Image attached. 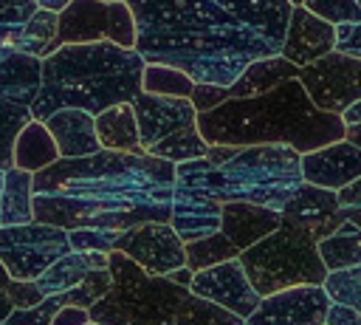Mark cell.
Masks as SVG:
<instances>
[{
  "mask_svg": "<svg viewBox=\"0 0 361 325\" xmlns=\"http://www.w3.org/2000/svg\"><path fill=\"white\" fill-rule=\"evenodd\" d=\"M192 274H195V271H192L189 266H180V268H172L166 277H169L172 283H178V285H186V288H189V283H192Z\"/></svg>",
  "mask_w": 361,
  "mask_h": 325,
  "instance_id": "obj_45",
  "label": "cell"
},
{
  "mask_svg": "<svg viewBox=\"0 0 361 325\" xmlns=\"http://www.w3.org/2000/svg\"><path fill=\"white\" fill-rule=\"evenodd\" d=\"M299 76V65L288 62L282 54H271V57H259L254 59L231 85H228V99H240V96H259L276 85H282L285 79H296Z\"/></svg>",
  "mask_w": 361,
  "mask_h": 325,
  "instance_id": "obj_23",
  "label": "cell"
},
{
  "mask_svg": "<svg viewBox=\"0 0 361 325\" xmlns=\"http://www.w3.org/2000/svg\"><path fill=\"white\" fill-rule=\"evenodd\" d=\"M237 260L243 263L259 297L305 283L322 285L327 277V266L319 254V240L288 220H282L271 235H265L254 246L243 249Z\"/></svg>",
  "mask_w": 361,
  "mask_h": 325,
  "instance_id": "obj_7",
  "label": "cell"
},
{
  "mask_svg": "<svg viewBox=\"0 0 361 325\" xmlns=\"http://www.w3.org/2000/svg\"><path fill=\"white\" fill-rule=\"evenodd\" d=\"M322 285H324L330 302H341V305H350V308L361 311V263L350 266V268L327 271Z\"/></svg>",
  "mask_w": 361,
  "mask_h": 325,
  "instance_id": "obj_33",
  "label": "cell"
},
{
  "mask_svg": "<svg viewBox=\"0 0 361 325\" xmlns=\"http://www.w3.org/2000/svg\"><path fill=\"white\" fill-rule=\"evenodd\" d=\"M56 42H116L135 48V20L127 0H71L59 11Z\"/></svg>",
  "mask_w": 361,
  "mask_h": 325,
  "instance_id": "obj_8",
  "label": "cell"
},
{
  "mask_svg": "<svg viewBox=\"0 0 361 325\" xmlns=\"http://www.w3.org/2000/svg\"><path fill=\"white\" fill-rule=\"evenodd\" d=\"M299 167H302V181L338 192L341 187L353 184L361 175V147H355L347 138H338L310 153H302Z\"/></svg>",
  "mask_w": 361,
  "mask_h": 325,
  "instance_id": "obj_15",
  "label": "cell"
},
{
  "mask_svg": "<svg viewBox=\"0 0 361 325\" xmlns=\"http://www.w3.org/2000/svg\"><path fill=\"white\" fill-rule=\"evenodd\" d=\"M324 325H361V311H355L350 305H341V302H330Z\"/></svg>",
  "mask_w": 361,
  "mask_h": 325,
  "instance_id": "obj_43",
  "label": "cell"
},
{
  "mask_svg": "<svg viewBox=\"0 0 361 325\" xmlns=\"http://www.w3.org/2000/svg\"><path fill=\"white\" fill-rule=\"evenodd\" d=\"M144 62L195 82L231 85L254 59L282 51L290 0H127Z\"/></svg>",
  "mask_w": 361,
  "mask_h": 325,
  "instance_id": "obj_1",
  "label": "cell"
},
{
  "mask_svg": "<svg viewBox=\"0 0 361 325\" xmlns=\"http://www.w3.org/2000/svg\"><path fill=\"white\" fill-rule=\"evenodd\" d=\"M220 206L214 198L197 195V192H186V189H175L172 192V215L169 223L172 229L180 235L183 243L206 237L212 232L220 229Z\"/></svg>",
  "mask_w": 361,
  "mask_h": 325,
  "instance_id": "obj_21",
  "label": "cell"
},
{
  "mask_svg": "<svg viewBox=\"0 0 361 325\" xmlns=\"http://www.w3.org/2000/svg\"><path fill=\"white\" fill-rule=\"evenodd\" d=\"M34 220L62 229L127 232L147 220H169L175 164L149 153L99 150L59 158L31 175Z\"/></svg>",
  "mask_w": 361,
  "mask_h": 325,
  "instance_id": "obj_2",
  "label": "cell"
},
{
  "mask_svg": "<svg viewBox=\"0 0 361 325\" xmlns=\"http://www.w3.org/2000/svg\"><path fill=\"white\" fill-rule=\"evenodd\" d=\"M3 172H6V170H0V192H3Z\"/></svg>",
  "mask_w": 361,
  "mask_h": 325,
  "instance_id": "obj_52",
  "label": "cell"
},
{
  "mask_svg": "<svg viewBox=\"0 0 361 325\" xmlns=\"http://www.w3.org/2000/svg\"><path fill=\"white\" fill-rule=\"evenodd\" d=\"M62 305H68L65 294H48V297H42V300H39L37 305H31V308H14L6 322H8V325H51L54 314H56Z\"/></svg>",
  "mask_w": 361,
  "mask_h": 325,
  "instance_id": "obj_36",
  "label": "cell"
},
{
  "mask_svg": "<svg viewBox=\"0 0 361 325\" xmlns=\"http://www.w3.org/2000/svg\"><path fill=\"white\" fill-rule=\"evenodd\" d=\"M8 280H11V277H8V271H6V266L0 263V288H6V285H8Z\"/></svg>",
  "mask_w": 361,
  "mask_h": 325,
  "instance_id": "obj_50",
  "label": "cell"
},
{
  "mask_svg": "<svg viewBox=\"0 0 361 325\" xmlns=\"http://www.w3.org/2000/svg\"><path fill=\"white\" fill-rule=\"evenodd\" d=\"M336 51L361 59V20L358 23L336 25Z\"/></svg>",
  "mask_w": 361,
  "mask_h": 325,
  "instance_id": "obj_42",
  "label": "cell"
},
{
  "mask_svg": "<svg viewBox=\"0 0 361 325\" xmlns=\"http://www.w3.org/2000/svg\"><path fill=\"white\" fill-rule=\"evenodd\" d=\"M341 119H344V124H358V122H361V99L353 102V105L341 113Z\"/></svg>",
  "mask_w": 361,
  "mask_h": 325,
  "instance_id": "obj_46",
  "label": "cell"
},
{
  "mask_svg": "<svg viewBox=\"0 0 361 325\" xmlns=\"http://www.w3.org/2000/svg\"><path fill=\"white\" fill-rule=\"evenodd\" d=\"M197 130L206 144H288L296 153H310L344 138L347 124L338 113L319 110L299 79H285L259 96L226 99L197 113Z\"/></svg>",
  "mask_w": 361,
  "mask_h": 325,
  "instance_id": "obj_3",
  "label": "cell"
},
{
  "mask_svg": "<svg viewBox=\"0 0 361 325\" xmlns=\"http://www.w3.org/2000/svg\"><path fill=\"white\" fill-rule=\"evenodd\" d=\"M226 99H228V88L226 85H212V82H195L192 96H189V102L195 105L197 113H206V110L217 107Z\"/></svg>",
  "mask_w": 361,
  "mask_h": 325,
  "instance_id": "obj_39",
  "label": "cell"
},
{
  "mask_svg": "<svg viewBox=\"0 0 361 325\" xmlns=\"http://www.w3.org/2000/svg\"><path fill=\"white\" fill-rule=\"evenodd\" d=\"M56 23H59V14L48 11V8H39L28 17V23L23 25L20 37H17V51H25V54H34V57H48L59 48L56 42Z\"/></svg>",
  "mask_w": 361,
  "mask_h": 325,
  "instance_id": "obj_28",
  "label": "cell"
},
{
  "mask_svg": "<svg viewBox=\"0 0 361 325\" xmlns=\"http://www.w3.org/2000/svg\"><path fill=\"white\" fill-rule=\"evenodd\" d=\"M175 325H245V319L240 314L189 291L175 311Z\"/></svg>",
  "mask_w": 361,
  "mask_h": 325,
  "instance_id": "obj_29",
  "label": "cell"
},
{
  "mask_svg": "<svg viewBox=\"0 0 361 325\" xmlns=\"http://www.w3.org/2000/svg\"><path fill=\"white\" fill-rule=\"evenodd\" d=\"M118 235H121V232H113V229H93V226L71 229V232H68L73 252H107V254L113 252Z\"/></svg>",
  "mask_w": 361,
  "mask_h": 325,
  "instance_id": "obj_38",
  "label": "cell"
},
{
  "mask_svg": "<svg viewBox=\"0 0 361 325\" xmlns=\"http://www.w3.org/2000/svg\"><path fill=\"white\" fill-rule=\"evenodd\" d=\"M336 195H338L341 218H344V220H350V223H355V226L361 229V175H358L353 184L341 187Z\"/></svg>",
  "mask_w": 361,
  "mask_h": 325,
  "instance_id": "obj_40",
  "label": "cell"
},
{
  "mask_svg": "<svg viewBox=\"0 0 361 325\" xmlns=\"http://www.w3.org/2000/svg\"><path fill=\"white\" fill-rule=\"evenodd\" d=\"M0 325H8V322H0Z\"/></svg>",
  "mask_w": 361,
  "mask_h": 325,
  "instance_id": "obj_55",
  "label": "cell"
},
{
  "mask_svg": "<svg viewBox=\"0 0 361 325\" xmlns=\"http://www.w3.org/2000/svg\"><path fill=\"white\" fill-rule=\"evenodd\" d=\"M6 294H8V300H11L14 308H31V305H37L45 297L39 291L37 280H8Z\"/></svg>",
  "mask_w": 361,
  "mask_h": 325,
  "instance_id": "obj_41",
  "label": "cell"
},
{
  "mask_svg": "<svg viewBox=\"0 0 361 325\" xmlns=\"http://www.w3.org/2000/svg\"><path fill=\"white\" fill-rule=\"evenodd\" d=\"M133 110L138 122V144L144 153L197 124V110L186 96H155L141 90L133 99Z\"/></svg>",
  "mask_w": 361,
  "mask_h": 325,
  "instance_id": "obj_13",
  "label": "cell"
},
{
  "mask_svg": "<svg viewBox=\"0 0 361 325\" xmlns=\"http://www.w3.org/2000/svg\"><path fill=\"white\" fill-rule=\"evenodd\" d=\"M118 252L133 257L147 274H169L172 268L186 266V249L180 235L172 229L169 220H147L138 223L116 237Z\"/></svg>",
  "mask_w": 361,
  "mask_h": 325,
  "instance_id": "obj_11",
  "label": "cell"
},
{
  "mask_svg": "<svg viewBox=\"0 0 361 325\" xmlns=\"http://www.w3.org/2000/svg\"><path fill=\"white\" fill-rule=\"evenodd\" d=\"M45 127L51 130L59 158H82L102 150L96 136V119L93 113L82 107H62L45 119Z\"/></svg>",
  "mask_w": 361,
  "mask_h": 325,
  "instance_id": "obj_19",
  "label": "cell"
},
{
  "mask_svg": "<svg viewBox=\"0 0 361 325\" xmlns=\"http://www.w3.org/2000/svg\"><path fill=\"white\" fill-rule=\"evenodd\" d=\"M37 11V0H0V48H14L23 25Z\"/></svg>",
  "mask_w": 361,
  "mask_h": 325,
  "instance_id": "obj_34",
  "label": "cell"
},
{
  "mask_svg": "<svg viewBox=\"0 0 361 325\" xmlns=\"http://www.w3.org/2000/svg\"><path fill=\"white\" fill-rule=\"evenodd\" d=\"M245 325H248V322H245Z\"/></svg>",
  "mask_w": 361,
  "mask_h": 325,
  "instance_id": "obj_57",
  "label": "cell"
},
{
  "mask_svg": "<svg viewBox=\"0 0 361 325\" xmlns=\"http://www.w3.org/2000/svg\"><path fill=\"white\" fill-rule=\"evenodd\" d=\"M189 291L240 314L243 319H248V314L259 305V294L251 285V280H248V274H245V268L237 257L195 271L192 283H189Z\"/></svg>",
  "mask_w": 361,
  "mask_h": 325,
  "instance_id": "obj_14",
  "label": "cell"
},
{
  "mask_svg": "<svg viewBox=\"0 0 361 325\" xmlns=\"http://www.w3.org/2000/svg\"><path fill=\"white\" fill-rule=\"evenodd\" d=\"M302 3H305V0H290V6H302Z\"/></svg>",
  "mask_w": 361,
  "mask_h": 325,
  "instance_id": "obj_51",
  "label": "cell"
},
{
  "mask_svg": "<svg viewBox=\"0 0 361 325\" xmlns=\"http://www.w3.org/2000/svg\"><path fill=\"white\" fill-rule=\"evenodd\" d=\"M96 119V136L104 150H124V153H144L138 144V122L133 102H118L113 107H104Z\"/></svg>",
  "mask_w": 361,
  "mask_h": 325,
  "instance_id": "obj_24",
  "label": "cell"
},
{
  "mask_svg": "<svg viewBox=\"0 0 361 325\" xmlns=\"http://www.w3.org/2000/svg\"><path fill=\"white\" fill-rule=\"evenodd\" d=\"M183 249H186V266H189L192 271L209 268V266H214V263H223V260H231V257L240 254V249H237L220 229L212 232V235H206V237H197V240L183 243Z\"/></svg>",
  "mask_w": 361,
  "mask_h": 325,
  "instance_id": "obj_31",
  "label": "cell"
},
{
  "mask_svg": "<svg viewBox=\"0 0 361 325\" xmlns=\"http://www.w3.org/2000/svg\"><path fill=\"white\" fill-rule=\"evenodd\" d=\"M333 48H336V25L322 20V17H316L305 6H293L279 54L288 62L302 68V65L330 54Z\"/></svg>",
  "mask_w": 361,
  "mask_h": 325,
  "instance_id": "obj_17",
  "label": "cell"
},
{
  "mask_svg": "<svg viewBox=\"0 0 361 325\" xmlns=\"http://www.w3.org/2000/svg\"><path fill=\"white\" fill-rule=\"evenodd\" d=\"M195 79L183 73L180 68L161 65V62H147L141 71V90L155 93V96H192Z\"/></svg>",
  "mask_w": 361,
  "mask_h": 325,
  "instance_id": "obj_30",
  "label": "cell"
},
{
  "mask_svg": "<svg viewBox=\"0 0 361 325\" xmlns=\"http://www.w3.org/2000/svg\"><path fill=\"white\" fill-rule=\"evenodd\" d=\"M144 57L116 42H68L42 59V88L31 105V119L45 122L62 107L102 113L141 93Z\"/></svg>",
  "mask_w": 361,
  "mask_h": 325,
  "instance_id": "obj_4",
  "label": "cell"
},
{
  "mask_svg": "<svg viewBox=\"0 0 361 325\" xmlns=\"http://www.w3.org/2000/svg\"><path fill=\"white\" fill-rule=\"evenodd\" d=\"M42 88V57L8 48L0 57V96L31 107Z\"/></svg>",
  "mask_w": 361,
  "mask_h": 325,
  "instance_id": "obj_20",
  "label": "cell"
},
{
  "mask_svg": "<svg viewBox=\"0 0 361 325\" xmlns=\"http://www.w3.org/2000/svg\"><path fill=\"white\" fill-rule=\"evenodd\" d=\"M302 6L307 11H313L316 17L333 23V25H344V23H358L361 20L358 0H305Z\"/></svg>",
  "mask_w": 361,
  "mask_h": 325,
  "instance_id": "obj_37",
  "label": "cell"
},
{
  "mask_svg": "<svg viewBox=\"0 0 361 325\" xmlns=\"http://www.w3.org/2000/svg\"><path fill=\"white\" fill-rule=\"evenodd\" d=\"M296 79L302 82L310 102L327 113L341 116L353 102L361 99V59L341 54L336 48L302 65Z\"/></svg>",
  "mask_w": 361,
  "mask_h": 325,
  "instance_id": "obj_10",
  "label": "cell"
},
{
  "mask_svg": "<svg viewBox=\"0 0 361 325\" xmlns=\"http://www.w3.org/2000/svg\"><path fill=\"white\" fill-rule=\"evenodd\" d=\"M28 170L8 167L3 172V192H0V226H20L34 220V189H31Z\"/></svg>",
  "mask_w": 361,
  "mask_h": 325,
  "instance_id": "obj_25",
  "label": "cell"
},
{
  "mask_svg": "<svg viewBox=\"0 0 361 325\" xmlns=\"http://www.w3.org/2000/svg\"><path fill=\"white\" fill-rule=\"evenodd\" d=\"M319 254H322V263L327 266V271L358 266L361 263V229L355 223L344 220L336 232H330L327 237L319 240Z\"/></svg>",
  "mask_w": 361,
  "mask_h": 325,
  "instance_id": "obj_27",
  "label": "cell"
},
{
  "mask_svg": "<svg viewBox=\"0 0 361 325\" xmlns=\"http://www.w3.org/2000/svg\"><path fill=\"white\" fill-rule=\"evenodd\" d=\"M330 297L324 285L305 283L279 288L259 297V305L248 314V325H324Z\"/></svg>",
  "mask_w": 361,
  "mask_h": 325,
  "instance_id": "obj_12",
  "label": "cell"
},
{
  "mask_svg": "<svg viewBox=\"0 0 361 325\" xmlns=\"http://www.w3.org/2000/svg\"><path fill=\"white\" fill-rule=\"evenodd\" d=\"M31 122V107L14 105L0 96V170L14 167V138Z\"/></svg>",
  "mask_w": 361,
  "mask_h": 325,
  "instance_id": "obj_32",
  "label": "cell"
},
{
  "mask_svg": "<svg viewBox=\"0 0 361 325\" xmlns=\"http://www.w3.org/2000/svg\"><path fill=\"white\" fill-rule=\"evenodd\" d=\"M87 322H90V314L82 305H62L51 319V325H87Z\"/></svg>",
  "mask_w": 361,
  "mask_h": 325,
  "instance_id": "obj_44",
  "label": "cell"
},
{
  "mask_svg": "<svg viewBox=\"0 0 361 325\" xmlns=\"http://www.w3.org/2000/svg\"><path fill=\"white\" fill-rule=\"evenodd\" d=\"M302 153L288 144H248L237 147L223 161L192 158L175 164V189L197 192L226 201H248L282 212L288 198L302 184Z\"/></svg>",
  "mask_w": 361,
  "mask_h": 325,
  "instance_id": "obj_5",
  "label": "cell"
},
{
  "mask_svg": "<svg viewBox=\"0 0 361 325\" xmlns=\"http://www.w3.org/2000/svg\"><path fill=\"white\" fill-rule=\"evenodd\" d=\"M11 311H14V305H11L8 294H6V288H0V322H6Z\"/></svg>",
  "mask_w": 361,
  "mask_h": 325,
  "instance_id": "obj_48",
  "label": "cell"
},
{
  "mask_svg": "<svg viewBox=\"0 0 361 325\" xmlns=\"http://www.w3.org/2000/svg\"><path fill=\"white\" fill-rule=\"evenodd\" d=\"M344 138H347V141H353L355 147H361V122H358V124H347Z\"/></svg>",
  "mask_w": 361,
  "mask_h": 325,
  "instance_id": "obj_49",
  "label": "cell"
},
{
  "mask_svg": "<svg viewBox=\"0 0 361 325\" xmlns=\"http://www.w3.org/2000/svg\"><path fill=\"white\" fill-rule=\"evenodd\" d=\"M282 223V215L276 209L248 203V201H226L220 206V232L243 252L271 235Z\"/></svg>",
  "mask_w": 361,
  "mask_h": 325,
  "instance_id": "obj_18",
  "label": "cell"
},
{
  "mask_svg": "<svg viewBox=\"0 0 361 325\" xmlns=\"http://www.w3.org/2000/svg\"><path fill=\"white\" fill-rule=\"evenodd\" d=\"M93 268H107V252H68L59 260H54L39 277L37 285L39 291L48 294H62L73 285H79L85 280V274H90Z\"/></svg>",
  "mask_w": 361,
  "mask_h": 325,
  "instance_id": "obj_22",
  "label": "cell"
},
{
  "mask_svg": "<svg viewBox=\"0 0 361 325\" xmlns=\"http://www.w3.org/2000/svg\"><path fill=\"white\" fill-rule=\"evenodd\" d=\"M358 6H361V0H358Z\"/></svg>",
  "mask_w": 361,
  "mask_h": 325,
  "instance_id": "obj_56",
  "label": "cell"
},
{
  "mask_svg": "<svg viewBox=\"0 0 361 325\" xmlns=\"http://www.w3.org/2000/svg\"><path fill=\"white\" fill-rule=\"evenodd\" d=\"M113 274L107 294L87 308L90 322L99 325H175V311L189 294L186 285L166 274H147L133 257L113 249L107 254Z\"/></svg>",
  "mask_w": 361,
  "mask_h": 325,
  "instance_id": "obj_6",
  "label": "cell"
},
{
  "mask_svg": "<svg viewBox=\"0 0 361 325\" xmlns=\"http://www.w3.org/2000/svg\"><path fill=\"white\" fill-rule=\"evenodd\" d=\"M54 161H59V150H56L51 130L45 127V122L31 119L14 138V167L39 172L42 167H48Z\"/></svg>",
  "mask_w": 361,
  "mask_h": 325,
  "instance_id": "obj_26",
  "label": "cell"
},
{
  "mask_svg": "<svg viewBox=\"0 0 361 325\" xmlns=\"http://www.w3.org/2000/svg\"><path fill=\"white\" fill-rule=\"evenodd\" d=\"M110 280H113L110 268H93L90 274H85V280H82L79 285H73V288H68V291H62V294H65L68 305L90 308L93 302H99V300L107 294Z\"/></svg>",
  "mask_w": 361,
  "mask_h": 325,
  "instance_id": "obj_35",
  "label": "cell"
},
{
  "mask_svg": "<svg viewBox=\"0 0 361 325\" xmlns=\"http://www.w3.org/2000/svg\"><path fill=\"white\" fill-rule=\"evenodd\" d=\"M6 51H8V48H0V57H3V54H6Z\"/></svg>",
  "mask_w": 361,
  "mask_h": 325,
  "instance_id": "obj_53",
  "label": "cell"
},
{
  "mask_svg": "<svg viewBox=\"0 0 361 325\" xmlns=\"http://www.w3.org/2000/svg\"><path fill=\"white\" fill-rule=\"evenodd\" d=\"M71 252L68 229L51 223L0 226V263L11 280H37L54 260Z\"/></svg>",
  "mask_w": 361,
  "mask_h": 325,
  "instance_id": "obj_9",
  "label": "cell"
},
{
  "mask_svg": "<svg viewBox=\"0 0 361 325\" xmlns=\"http://www.w3.org/2000/svg\"><path fill=\"white\" fill-rule=\"evenodd\" d=\"M282 220L302 226L305 232H310L316 240L327 237L330 232H336L344 218H341V206H338V195L333 189L316 187L302 181L299 189L288 198V203L282 206Z\"/></svg>",
  "mask_w": 361,
  "mask_h": 325,
  "instance_id": "obj_16",
  "label": "cell"
},
{
  "mask_svg": "<svg viewBox=\"0 0 361 325\" xmlns=\"http://www.w3.org/2000/svg\"><path fill=\"white\" fill-rule=\"evenodd\" d=\"M87 325H99V322H87Z\"/></svg>",
  "mask_w": 361,
  "mask_h": 325,
  "instance_id": "obj_54",
  "label": "cell"
},
{
  "mask_svg": "<svg viewBox=\"0 0 361 325\" xmlns=\"http://www.w3.org/2000/svg\"><path fill=\"white\" fill-rule=\"evenodd\" d=\"M37 6H39V8H48V11H54V14H59L62 8L71 6V0H37Z\"/></svg>",
  "mask_w": 361,
  "mask_h": 325,
  "instance_id": "obj_47",
  "label": "cell"
}]
</instances>
